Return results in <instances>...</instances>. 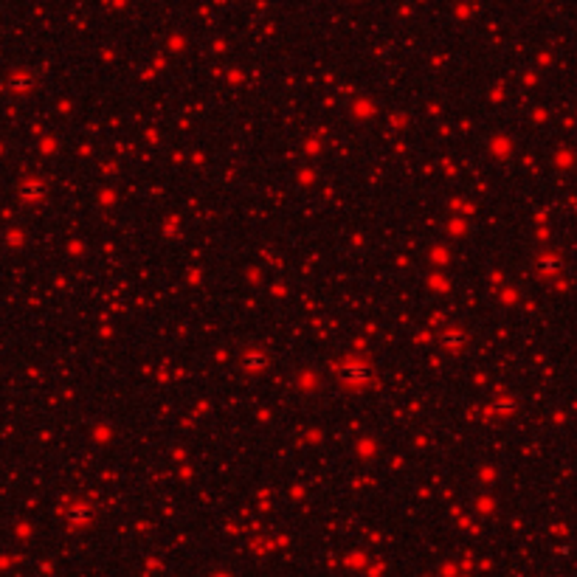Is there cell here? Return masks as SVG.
<instances>
[{
    "instance_id": "obj_1",
    "label": "cell",
    "mask_w": 577,
    "mask_h": 577,
    "mask_svg": "<svg viewBox=\"0 0 577 577\" xmlns=\"http://www.w3.org/2000/svg\"><path fill=\"white\" fill-rule=\"evenodd\" d=\"M336 377L344 383L346 389H363V386H369L375 380V369H372L369 360L346 355L336 363Z\"/></svg>"
},
{
    "instance_id": "obj_2",
    "label": "cell",
    "mask_w": 577,
    "mask_h": 577,
    "mask_svg": "<svg viewBox=\"0 0 577 577\" xmlns=\"http://www.w3.org/2000/svg\"><path fill=\"white\" fill-rule=\"evenodd\" d=\"M91 518H93V507H91V501H85V498L71 501V504H68V510H65V524H68L71 530L88 527V524H91Z\"/></svg>"
},
{
    "instance_id": "obj_3",
    "label": "cell",
    "mask_w": 577,
    "mask_h": 577,
    "mask_svg": "<svg viewBox=\"0 0 577 577\" xmlns=\"http://www.w3.org/2000/svg\"><path fill=\"white\" fill-rule=\"evenodd\" d=\"M45 192H48V186L42 178H23L17 186V195L23 203H40L45 198Z\"/></svg>"
},
{
    "instance_id": "obj_4",
    "label": "cell",
    "mask_w": 577,
    "mask_h": 577,
    "mask_svg": "<svg viewBox=\"0 0 577 577\" xmlns=\"http://www.w3.org/2000/svg\"><path fill=\"white\" fill-rule=\"evenodd\" d=\"M6 91H11V93H28V91H34V85H37V79H34V74L31 71H11L8 76H6Z\"/></svg>"
},
{
    "instance_id": "obj_5",
    "label": "cell",
    "mask_w": 577,
    "mask_h": 577,
    "mask_svg": "<svg viewBox=\"0 0 577 577\" xmlns=\"http://www.w3.org/2000/svg\"><path fill=\"white\" fill-rule=\"evenodd\" d=\"M268 363H270V355H265V352H259V349L242 352V366H245V369L259 372V369H268Z\"/></svg>"
}]
</instances>
